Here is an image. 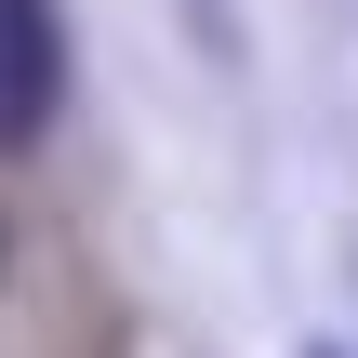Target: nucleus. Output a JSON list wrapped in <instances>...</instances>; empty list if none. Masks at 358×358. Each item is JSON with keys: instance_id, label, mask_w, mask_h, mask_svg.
Wrapping results in <instances>:
<instances>
[{"instance_id": "obj_1", "label": "nucleus", "mask_w": 358, "mask_h": 358, "mask_svg": "<svg viewBox=\"0 0 358 358\" xmlns=\"http://www.w3.org/2000/svg\"><path fill=\"white\" fill-rule=\"evenodd\" d=\"M66 106V13L53 0H0V146H40Z\"/></svg>"}, {"instance_id": "obj_2", "label": "nucleus", "mask_w": 358, "mask_h": 358, "mask_svg": "<svg viewBox=\"0 0 358 358\" xmlns=\"http://www.w3.org/2000/svg\"><path fill=\"white\" fill-rule=\"evenodd\" d=\"M186 27H199V40H213V53H226V0H186Z\"/></svg>"}, {"instance_id": "obj_3", "label": "nucleus", "mask_w": 358, "mask_h": 358, "mask_svg": "<svg viewBox=\"0 0 358 358\" xmlns=\"http://www.w3.org/2000/svg\"><path fill=\"white\" fill-rule=\"evenodd\" d=\"M306 358H332V345H306Z\"/></svg>"}]
</instances>
